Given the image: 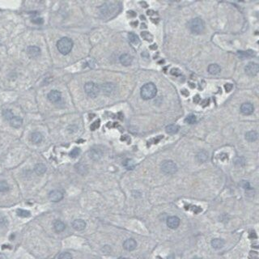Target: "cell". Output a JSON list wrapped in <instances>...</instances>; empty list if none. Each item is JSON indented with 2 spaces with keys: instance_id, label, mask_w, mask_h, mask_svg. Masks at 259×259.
<instances>
[{
  "instance_id": "obj_1",
  "label": "cell",
  "mask_w": 259,
  "mask_h": 259,
  "mask_svg": "<svg viewBox=\"0 0 259 259\" xmlns=\"http://www.w3.org/2000/svg\"><path fill=\"white\" fill-rule=\"evenodd\" d=\"M122 9V5L119 2H107L99 8L100 15L105 20H110L118 15Z\"/></svg>"
},
{
  "instance_id": "obj_2",
  "label": "cell",
  "mask_w": 259,
  "mask_h": 259,
  "mask_svg": "<svg viewBox=\"0 0 259 259\" xmlns=\"http://www.w3.org/2000/svg\"><path fill=\"white\" fill-rule=\"evenodd\" d=\"M157 93V88L156 85L152 83H148L146 84L143 85L141 88V97L144 100H150L152 99L153 97H156Z\"/></svg>"
},
{
  "instance_id": "obj_3",
  "label": "cell",
  "mask_w": 259,
  "mask_h": 259,
  "mask_svg": "<svg viewBox=\"0 0 259 259\" xmlns=\"http://www.w3.org/2000/svg\"><path fill=\"white\" fill-rule=\"evenodd\" d=\"M57 48L62 54L67 55L73 48V41L68 37H63L58 41Z\"/></svg>"
},
{
  "instance_id": "obj_4",
  "label": "cell",
  "mask_w": 259,
  "mask_h": 259,
  "mask_svg": "<svg viewBox=\"0 0 259 259\" xmlns=\"http://www.w3.org/2000/svg\"><path fill=\"white\" fill-rule=\"evenodd\" d=\"M188 27L193 33L200 34L204 30V22L200 18H194L188 23Z\"/></svg>"
},
{
  "instance_id": "obj_5",
  "label": "cell",
  "mask_w": 259,
  "mask_h": 259,
  "mask_svg": "<svg viewBox=\"0 0 259 259\" xmlns=\"http://www.w3.org/2000/svg\"><path fill=\"white\" fill-rule=\"evenodd\" d=\"M84 90L87 95L91 98H95L100 93V87L93 82H88L84 85Z\"/></svg>"
},
{
  "instance_id": "obj_6",
  "label": "cell",
  "mask_w": 259,
  "mask_h": 259,
  "mask_svg": "<svg viewBox=\"0 0 259 259\" xmlns=\"http://www.w3.org/2000/svg\"><path fill=\"white\" fill-rule=\"evenodd\" d=\"M161 170L166 174H174L177 173V166L172 160H165L161 164Z\"/></svg>"
},
{
  "instance_id": "obj_7",
  "label": "cell",
  "mask_w": 259,
  "mask_h": 259,
  "mask_svg": "<svg viewBox=\"0 0 259 259\" xmlns=\"http://www.w3.org/2000/svg\"><path fill=\"white\" fill-rule=\"evenodd\" d=\"M63 198V193L58 190H52L49 194V199L52 202H58Z\"/></svg>"
},
{
  "instance_id": "obj_8",
  "label": "cell",
  "mask_w": 259,
  "mask_h": 259,
  "mask_svg": "<svg viewBox=\"0 0 259 259\" xmlns=\"http://www.w3.org/2000/svg\"><path fill=\"white\" fill-rule=\"evenodd\" d=\"M258 65L255 63H249L244 68L245 72L249 76H256L258 72Z\"/></svg>"
},
{
  "instance_id": "obj_9",
  "label": "cell",
  "mask_w": 259,
  "mask_h": 259,
  "mask_svg": "<svg viewBox=\"0 0 259 259\" xmlns=\"http://www.w3.org/2000/svg\"><path fill=\"white\" fill-rule=\"evenodd\" d=\"M167 225L171 229H176L180 225V219L177 216H171L167 219Z\"/></svg>"
},
{
  "instance_id": "obj_10",
  "label": "cell",
  "mask_w": 259,
  "mask_h": 259,
  "mask_svg": "<svg viewBox=\"0 0 259 259\" xmlns=\"http://www.w3.org/2000/svg\"><path fill=\"white\" fill-rule=\"evenodd\" d=\"M62 98V94L60 92L57 90L51 91L50 93L48 94V99L49 101L52 102V103H57Z\"/></svg>"
},
{
  "instance_id": "obj_11",
  "label": "cell",
  "mask_w": 259,
  "mask_h": 259,
  "mask_svg": "<svg viewBox=\"0 0 259 259\" xmlns=\"http://www.w3.org/2000/svg\"><path fill=\"white\" fill-rule=\"evenodd\" d=\"M136 247H137V242L132 238L127 239L123 243V248L127 251L135 250Z\"/></svg>"
},
{
  "instance_id": "obj_12",
  "label": "cell",
  "mask_w": 259,
  "mask_h": 259,
  "mask_svg": "<svg viewBox=\"0 0 259 259\" xmlns=\"http://www.w3.org/2000/svg\"><path fill=\"white\" fill-rule=\"evenodd\" d=\"M27 53L30 58H35L38 57L40 55L41 50L39 47L35 46V45H31V46L28 47Z\"/></svg>"
},
{
  "instance_id": "obj_13",
  "label": "cell",
  "mask_w": 259,
  "mask_h": 259,
  "mask_svg": "<svg viewBox=\"0 0 259 259\" xmlns=\"http://www.w3.org/2000/svg\"><path fill=\"white\" fill-rule=\"evenodd\" d=\"M72 227L76 231H83L86 227V222L81 219H75L72 222Z\"/></svg>"
},
{
  "instance_id": "obj_14",
  "label": "cell",
  "mask_w": 259,
  "mask_h": 259,
  "mask_svg": "<svg viewBox=\"0 0 259 259\" xmlns=\"http://www.w3.org/2000/svg\"><path fill=\"white\" fill-rule=\"evenodd\" d=\"M254 108L251 103H244L240 106V111L244 115H249L253 114Z\"/></svg>"
},
{
  "instance_id": "obj_15",
  "label": "cell",
  "mask_w": 259,
  "mask_h": 259,
  "mask_svg": "<svg viewBox=\"0 0 259 259\" xmlns=\"http://www.w3.org/2000/svg\"><path fill=\"white\" fill-rule=\"evenodd\" d=\"M103 156V152L99 148H93L89 152V156L93 160H99Z\"/></svg>"
},
{
  "instance_id": "obj_16",
  "label": "cell",
  "mask_w": 259,
  "mask_h": 259,
  "mask_svg": "<svg viewBox=\"0 0 259 259\" xmlns=\"http://www.w3.org/2000/svg\"><path fill=\"white\" fill-rule=\"evenodd\" d=\"M119 60H120V63L122 65L128 67V66L131 65V63H132L133 58L131 57V55L128 54H123L122 55H121Z\"/></svg>"
},
{
  "instance_id": "obj_17",
  "label": "cell",
  "mask_w": 259,
  "mask_h": 259,
  "mask_svg": "<svg viewBox=\"0 0 259 259\" xmlns=\"http://www.w3.org/2000/svg\"><path fill=\"white\" fill-rule=\"evenodd\" d=\"M30 140L34 144H38L42 142L43 136L40 132H33L30 135Z\"/></svg>"
},
{
  "instance_id": "obj_18",
  "label": "cell",
  "mask_w": 259,
  "mask_h": 259,
  "mask_svg": "<svg viewBox=\"0 0 259 259\" xmlns=\"http://www.w3.org/2000/svg\"><path fill=\"white\" fill-rule=\"evenodd\" d=\"M115 89V86L114 84H110V83H107V84H104L100 90L102 91L105 94H111Z\"/></svg>"
},
{
  "instance_id": "obj_19",
  "label": "cell",
  "mask_w": 259,
  "mask_h": 259,
  "mask_svg": "<svg viewBox=\"0 0 259 259\" xmlns=\"http://www.w3.org/2000/svg\"><path fill=\"white\" fill-rule=\"evenodd\" d=\"M9 122H10L11 127H12L13 128H19L22 126V124H23V119L17 116L13 117Z\"/></svg>"
},
{
  "instance_id": "obj_20",
  "label": "cell",
  "mask_w": 259,
  "mask_h": 259,
  "mask_svg": "<svg viewBox=\"0 0 259 259\" xmlns=\"http://www.w3.org/2000/svg\"><path fill=\"white\" fill-rule=\"evenodd\" d=\"M47 170L46 166L45 165L42 163H39V164H37L34 167V171L35 173L38 175V176H41V175H43Z\"/></svg>"
},
{
  "instance_id": "obj_21",
  "label": "cell",
  "mask_w": 259,
  "mask_h": 259,
  "mask_svg": "<svg viewBox=\"0 0 259 259\" xmlns=\"http://www.w3.org/2000/svg\"><path fill=\"white\" fill-rule=\"evenodd\" d=\"M54 228L55 232H58V233L63 232L66 228L65 223L61 220H55L54 223Z\"/></svg>"
},
{
  "instance_id": "obj_22",
  "label": "cell",
  "mask_w": 259,
  "mask_h": 259,
  "mask_svg": "<svg viewBox=\"0 0 259 259\" xmlns=\"http://www.w3.org/2000/svg\"><path fill=\"white\" fill-rule=\"evenodd\" d=\"M224 245V240L219 238H215L211 240V246L215 249H219L222 248Z\"/></svg>"
},
{
  "instance_id": "obj_23",
  "label": "cell",
  "mask_w": 259,
  "mask_h": 259,
  "mask_svg": "<svg viewBox=\"0 0 259 259\" xmlns=\"http://www.w3.org/2000/svg\"><path fill=\"white\" fill-rule=\"evenodd\" d=\"M128 38L130 42L134 45H135V46H138L140 44V40H139V37L135 32H130L128 34Z\"/></svg>"
},
{
  "instance_id": "obj_24",
  "label": "cell",
  "mask_w": 259,
  "mask_h": 259,
  "mask_svg": "<svg viewBox=\"0 0 259 259\" xmlns=\"http://www.w3.org/2000/svg\"><path fill=\"white\" fill-rule=\"evenodd\" d=\"M238 56L241 58H251L253 57L256 55V53H255L253 50H246V51H238L237 52Z\"/></svg>"
},
{
  "instance_id": "obj_25",
  "label": "cell",
  "mask_w": 259,
  "mask_h": 259,
  "mask_svg": "<svg viewBox=\"0 0 259 259\" xmlns=\"http://www.w3.org/2000/svg\"><path fill=\"white\" fill-rule=\"evenodd\" d=\"M180 130L179 126H177L176 124H171L167 126L166 128H165V131H166L168 134H170V135H174V134H177Z\"/></svg>"
},
{
  "instance_id": "obj_26",
  "label": "cell",
  "mask_w": 259,
  "mask_h": 259,
  "mask_svg": "<svg viewBox=\"0 0 259 259\" xmlns=\"http://www.w3.org/2000/svg\"><path fill=\"white\" fill-rule=\"evenodd\" d=\"M76 170L78 172V173L81 175H86L88 172V167L84 164H76Z\"/></svg>"
},
{
  "instance_id": "obj_27",
  "label": "cell",
  "mask_w": 259,
  "mask_h": 259,
  "mask_svg": "<svg viewBox=\"0 0 259 259\" xmlns=\"http://www.w3.org/2000/svg\"><path fill=\"white\" fill-rule=\"evenodd\" d=\"M245 139L248 142H254L257 139V133L254 131H248L245 134Z\"/></svg>"
},
{
  "instance_id": "obj_28",
  "label": "cell",
  "mask_w": 259,
  "mask_h": 259,
  "mask_svg": "<svg viewBox=\"0 0 259 259\" xmlns=\"http://www.w3.org/2000/svg\"><path fill=\"white\" fill-rule=\"evenodd\" d=\"M221 71V68L217 64H211L208 67V72L211 75H218Z\"/></svg>"
},
{
  "instance_id": "obj_29",
  "label": "cell",
  "mask_w": 259,
  "mask_h": 259,
  "mask_svg": "<svg viewBox=\"0 0 259 259\" xmlns=\"http://www.w3.org/2000/svg\"><path fill=\"white\" fill-rule=\"evenodd\" d=\"M207 159H208V154L205 151H201L197 154V160L198 162L204 163L207 160Z\"/></svg>"
},
{
  "instance_id": "obj_30",
  "label": "cell",
  "mask_w": 259,
  "mask_h": 259,
  "mask_svg": "<svg viewBox=\"0 0 259 259\" xmlns=\"http://www.w3.org/2000/svg\"><path fill=\"white\" fill-rule=\"evenodd\" d=\"M185 209L186 210H190V211H193V212L198 214V213L202 212V209L201 208L200 206H196V205H192V204H185Z\"/></svg>"
},
{
  "instance_id": "obj_31",
  "label": "cell",
  "mask_w": 259,
  "mask_h": 259,
  "mask_svg": "<svg viewBox=\"0 0 259 259\" xmlns=\"http://www.w3.org/2000/svg\"><path fill=\"white\" fill-rule=\"evenodd\" d=\"M124 166L126 167V169H128V170H132V169H135V161L131 159H127L124 161Z\"/></svg>"
},
{
  "instance_id": "obj_32",
  "label": "cell",
  "mask_w": 259,
  "mask_h": 259,
  "mask_svg": "<svg viewBox=\"0 0 259 259\" xmlns=\"http://www.w3.org/2000/svg\"><path fill=\"white\" fill-rule=\"evenodd\" d=\"M16 214L18 216L22 217V218H28V217H29L31 215L30 211L24 210V209H18L16 211Z\"/></svg>"
},
{
  "instance_id": "obj_33",
  "label": "cell",
  "mask_w": 259,
  "mask_h": 259,
  "mask_svg": "<svg viewBox=\"0 0 259 259\" xmlns=\"http://www.w3.org/2000/svg\"><path fill=\"white\" fill-rule=\"evenodd\" d=\"M185 122H186V123H188V124H190V125L194 124V123L197 122V118H196L195 115H194V114H190V115H189V116H187L186 118H185Z\"/></svg>"
},
{
  "instance_id": "obj_34",
  "label": "cell",
  "mask_w": 259,
  "mask_h": 259,
  "mask_svg": "<svg viewBox=\"0 0 259 259\" xmlns=\"http://www.w3.org/2000/svg\"><path fill=\"white\" fill-rule=\"evenodd\" d=\"M141 36L142 37H143L144 40L147 41L152 42V41H153V36H152V34L150 33L149 32H143L141 33Z\"/></svg>"
},
{
  "instance_id": "obj_35",
  "label": "cell",
  "mask_w": 259,
  "mask_h": 259,
  "mask_svg": "<svg viewBox=\"0 0 259 259\" xmlns=\"http://www.w3.org/2000/svg\"><path fill=\"white\" fill-rule=\"evenodd\" d=\"M2 115H3V117H4L5 119H6V120H7V121H10L11 118L14 117V115H13V113L10 110H4V111H3V113H2Z\"/></svg>"
},
{
  "instance_id": "obj_36",
  "label": "cell",
  "mask_w": 259,
  "mask_h": 259,
  "mask_svg": "<svg viewBox=\"0 0 259 259\" xmlns=\"http://www.w3.org/2000/svg\"><path fill=\"white\" fill-rule=\"evenodd\" d=\"M244 163H245L244 159L243 158V157H240V156L236 157L235 160H234V164H236V166H243L244 164Z\"/></svg>"
},
{
  "instance_id": "obj_37",
  "label": "cell",
  "mask_w": 259,
  "mask_h": 259,
  "mask_svg": "<svg viewBox=\"0 0 259 259\" xmlns=\"http://www.w3.org/2000/svg\"><path fill=\"white\" fill-rule=\"evenodd\" d=\"M80 149L78 148H75L74 149L71 150V152H70V156L71 157V158H76V157H78L79 156H80Z\"/></svg>"
},
{
  "instance_id": "obj_38",
  "label": "cell",
  "mask_w": 259,
  "mask_h": 259,
  "mask_svg": "<svg viewBox=\"0 0 259 259\" xmlns=\"http://www.w3.org/2000/svg\"><path fill=\"white\" fill-rule=\"evenodd\" d=\"M9 190V185L6 181H0V191L6 192Z\"/></svg>"
},
{
  "instance_id": "obj_39",
  "label": "cell",
  "mask_w": 259,
  "mask_h": 259,
  "mask_svg": "<svg viewBox=\"0 0 259 259\" xmlns=\"http://www.w3.org/2000/svg\"><path fill=\"white\" fill-rule=\"evenodd\" d=\"M100 126H101V120L98 119V120L95 121V122H93V124L91 125V127H90L91 131H96V130H97V129L99 128Z\"/></svg>"
},
{
  "instance_id": "obj_40",
  "label": "cell",
  "mask_w": 259,
  "mask_h": 259,
  "mask_svg": "<svg viewBox=\"0 0 259 259\" xmlns=\"http://www.w3.org/2000/svg\"><path fill=\"white\" fill-rule=\"evenodd\" d=\"M58 259H72V255L68 252H64L59 255Z\"/></svg>"
},
{
  "instance_id": "obj_41",
  "label": "cell",
  "mask_w": 259,
  "mask_h": 259,
  "mask_svg": "<svg viewBox=\"0 0 259 259\" xmlns=\"http://www.w3.org/2000/svg\"><path fill=\"white\" fill-rule=\"evenodd\" d=\"M163 138H164V136H163V135H159L158 137L154 138V139H151V140H150V142H148V143H152V144H155V143H158L159 142H160V140L163 139Z\"/></svg>"
},
{
  "instance_id": "obj_42",
  "label": "cell",
  "mask_w": 259,
  "mask_h": 259,
  "mask_svg": "<svg viewBox=\"0 0 259 259\" xmlns=\"http://www.w3.org/2000/svg\"><path fill=\"white\" fill-rule=\"evenodd\" d=\"M248 259H258V253L256 251H251L248 254Z\"/></svg>"
},
{
  "instance_id": "obj_43",
  "label": "cell",
  "mask_w": 259,
  "mask_h": 259,
  "mask_svg": "<svg viewBox=\"0 0 259 259\" xmlns=\"http://www.w3.org/2000/svg\"><path fill=\"white\" fill-rule=\"evenodd\" d=\"M170 73L171 75H173V76H181V71H180L179 69H177V68H173V69H171Z\"/></svg>"
},
{
  "instance_id": "obj_44",
  "label": "cell",
  "mask_w": 259,
  "mask_h": 259,
  "mask_svg": "<svg viewBox=\"0 0 259 259\" xmlns=\"http://www.w3.org/2000/svg\"><path fill=\"white\" fill-rule=\"evenodd\" d=\"M224 88H225L226 93H230L232 90V88H233V85L232 84H226L224 85Z\"/></svg>"
},
{
  "instance_id": "obj_45",
  "label": "cell",
  "mask_w": 259,
  "mask_h": 259,
  "mask_svg": "<svg viewBox=\"0 0 259 259\" xmlns=\"http://www.w3.org/2000/svg\"><path fill=\"white\" fill-rule=\"evenodd\" d=\"M241 186H242L244 189H246V190H249V189L251 188L249 183H248V181H243L242 182H241Z\"/></svg>"
},
{
  "instance_id": "obj_46",
  "label": "cell",
  "mask_w": 259,
  "mask_h": 259,
  "mask_svg": "<svg viewBox=\"0 0 259 259\" xmlns=\"http://www.w3.org/2000/svg\"><path fill=\"white\" fill-rule=\"evenodd\" d=\"M32 22L33 24H41L43 23V19L41 18H33L32 19Z\"/></svg>"
},
{
  "instance_id": "obj_47",
  "label": "cell",
  "mask_w": 259,
  "mask_h": 259,
  "mask_svg": "<svg viewBox=\"0 0 259 259\" xmlns=\"http://www.w3.org/2000/svg\"><path fill=\"white\" fill-rule=\"evenodd\" d=\"M209 103H210V100L205 99V100H203V101H202V103H201V106H202V107H206V106H208Z\"/></svg>"
},
{
  "instance_id": "obj_48",
  "label": "cell",
  "mask_w": 259,
  "mask_h": 259,
  "mask_svg": "<svg viewBox=\"0 0 259 259\" xmlns=\"http://www.w3.org/2000/svg\"><path fill=\"white\" fill-rule=\"evenodd\" d=\"M193 101H194L195 104L200 103L201 101V97H199V95H196L195 97H194V99H193Z\"/></svg>"
},
{
  "instance_id": "obj_49",
  "label": "cell",
  "mask_w": 259,
  "mask_h": 259,
  "mask_svg": "<svg viewBox=\"0 0 259 259\" xmlns=\"http://www.w3.org/2000/svg\"><path fill=\"white\" fill-rule=\"evenodd\" d=\"M219 158H220V160H223V161H224V160H227L228 159V156H227V154L225 153H222L219 155Z\"/></svg>"
},
{
  "instance_id": "obj_50",
  "label": "cell",
  "mask_w": 259,
  "mask_h": 259,
  "mask_svg": "<svg viewBox=\"0 0 259 259\" xmlns=\"http://www.w3.org/2000/svg\"><path fill=\"white\" fill-rule=\"evenodd\" d=\"M181 93L184 97H188V96L190 95V93H189L186 89H182V90L181 91Z\"/></svg>"
},
{
  "instance_id": "obj_51",
  "label": "cell",
  "mask_w": 259,
  "mask_h": 259,
  "mask_svg": "<svg viewBox=\"0 0 259 259\" xmlns=\"http://www.w3.org/2000/svg\"><path fill=\"white\" fill-rule=\"evenodd\" d=\"M127 15H128V16H130V17H135L136 16V13L133 11H127Z\"/></svg>"
},
{
  "instance_id": "obj_52",
  "label": "cell",
  "mask_w": 259,
  "mask_h": 259,
  "mask_svg": "<svg viewBox=\"0 0 259 259\" xmlns=\"http://www.w3.org/2000/svg\"><path fill=\"white\" fill-rule=\"evenodd\" d=\"M147 13H148V15H156V11H152V10H149V11H147Z\"/></svg>"
},
{
  "instance_id": "obj_53",
  "label": "cell",
  "mask_w": 259,
  "mask_h": 259,
  "mask_svg": "<svg viewBox=\"0 0 259 259\" xmlns=\"http://www.w3.org/2000/svg\"><path fill=\"white\" fill-rule=\"evenodd\" d=\"M150 49L152 50H156V49H157V45L153 44V45H150Z\"/></svg>"
},
{
  "instance_id": "obj_54",
  "label": "cell",
  "mask_w": 259,
  "mask_h": 259,
  "mask_svg": "<svg viewBox=\"0 0 259 259\" xmlns=\"http://www.w3.org/2000/svg\"><path fill=\"white\" fill-rule=\"evenodd\" d=\"M131 24L132 26H134V27H136V26L138 25V21H134V22H131Z\"/></svg>"
},
{
  "instance_id": "obj_55",
  "label": "cell",
  "mask_w": 259,
  "mask_h": 259,
  "mask_svg": "<svg viewBox=\"0 0 259 259\" xmlns=\"http://www.w3.org/2000/svg\"><path fill=\"white\" fill-rule=\"evenodd\" d=\"M189 86H190L191 88H195V85H194V84H193V83H189Z\"/></svg>"
},
{
  "instance_id": "obj_56",
  "label": "cell",
  "mask_w": 259,
  "mask_h": 259,
  "mask_svg": "<svg viewBox=\"0 0 259 259\" xmlns=\"http://www.w3.org/2000/svg\"><path fill=\"white\" fill-rule=\"evenodd\" d=\"M141 28H147V25H146L145 24H142Z\"/></svg>"
},
{
  "instance_id": "obj_57",
  "label": "cell",
  "mask_w": 259,
  "mask_h": 259,
  "mask_svg": "<svg viewBox=\"0 0 259 259\" xmlns=\"http://www.w3.org/2000/svg\"><path fill=\"white\" fill-rule=\"evenodd\" d=\"M140 19H143V20H144V19H145V17L143 16V15H141V16H140Z\"/></svg>"
},
{
  "instance_id": "obj_58",
  "label": "cell",
  "mask_w": 259,
  "mask_h": 259,
  "mask_svg": "<svg viewBox=\"0 0 259 259\" xmlns=\"http://www.w3.org/2000/svg\"><path fill=\"white\" fill-rule=\"evenodd\" d=\"M164 63V60H163V61H160V62H159V63Z\"/></svg>"
},
{
  "instance_id": "obj_59",
  "label": "cell",
  "mask_w": 259,
  "mask_h": 259,
  "mask_svg": "<svg viewBox=\"0 0 259 259\" xmlns=\"http://www.w3.org/2000/svg\"><path fill=\"white\" fill-rule=\"evenodd\" d=\"M156 259H162V258H161L160 257H157V258H156Z\"/></svg>"
},
{
  "instance_id": "obj_60",
  "label": "cell",
  "mask_w": 259,
  "mask_h": 259,
  "mask_svg": "<svg viewBox=\"0 0 259 259\" xmlns=\"http://www.w3.org/2000/svg\"><path fill=\"white\" fill-rule=\"evenodd\" d=\"M194 259H200V258H194Z\"/></svg>"
},
{
  "instance_id": "obj_61",
  "label": "cell",
  "mask_w": 259,
  "mask_h": 259,
  "mask_svg": "<svg viewBox=\"0 0 259 259\" xmlns=\"http://www.w3.org/2000/svg\"><path fill=\"white\" fill-rule=\"evenodd\" d=\"M0 259H1V257H0Z\"/></svg>"
}]
</instances>
